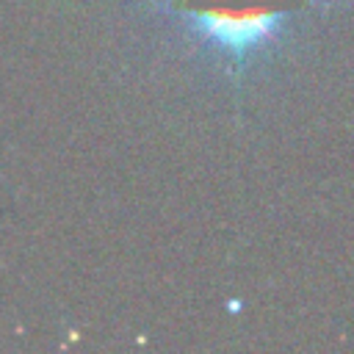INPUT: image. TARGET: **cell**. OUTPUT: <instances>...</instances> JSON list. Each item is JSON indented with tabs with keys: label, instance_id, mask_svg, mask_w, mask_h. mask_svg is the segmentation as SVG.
<instances>
[{
	"label": "cell",
	"instance_id": "cell-1",
	"mask_svg": "<svg viewBox=\"0 0 354 354\" xmlns=\"http://www.w3.org/2000/svg\"><path fill=\"white\" fill-rule=\"evenodd\" d=\"M313 6L335 0H166L163 11L230 75H243L282 41L290 14Z\"/></svg>",
	"mask_w": 354,
	"mask_h": 354
}]
</instances>
